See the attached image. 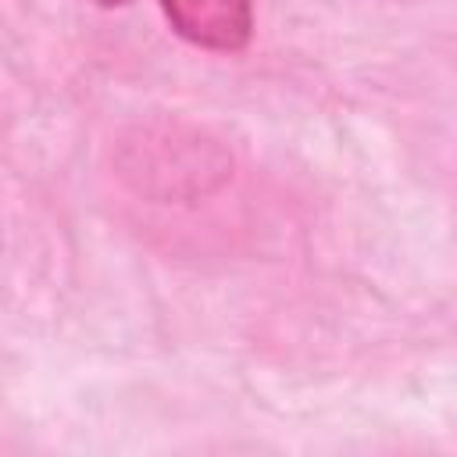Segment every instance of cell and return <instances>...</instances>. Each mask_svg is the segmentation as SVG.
<instances>
[{"mask_svg":"<svg viewBox=\"0 0 457 457\" xmlns=\"http://www.w3.org/2000/svg\"><path fill=\"white\" fill-rule=\"evenodd\" d=\"M89 4H96V7H104V11H114V7H125V4H132V0H89Z\"/></svg>","mask_w":457,"mask_h":457,"instance_id":"2","label":"cell"},{"mask_svg":"<svg viewBox=\"0 0 457 457\" xmlns=\"http://www.w3.org/2000/svg\"><path fill=\"white\" fill-rule=\"evenodd\" d=\"M171 32L214 54H236L253 36L250 0H157Z\"/></svg>","mask_w":457,"mask_h":457,"instance_id":"1","label":"cell"}]
</instances>
